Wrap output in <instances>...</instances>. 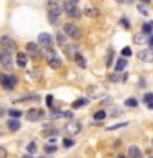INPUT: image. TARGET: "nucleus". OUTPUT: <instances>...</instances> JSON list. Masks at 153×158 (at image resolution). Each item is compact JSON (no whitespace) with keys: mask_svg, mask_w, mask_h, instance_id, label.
<instances>
[{"mask_svg":"<svg viewBox=\"0 0 153 158\" xmlns=\"http://www.w3.org/2000/svg\"><path fill=\"white\" fill-rule=\"evenodd\" d=\"M46 7H48L49 20H51V22H56V20H58V17L61 15V7H59V5H58L56 2H54V0H49Z\"/></svg>","mask_w":153,"mask_h":158,"instance_id":"obj_1","label":"nucleus"},{"mask_svg":"<svg viewBox=\"0 0 153 158\" xmlns=\"http://www.w3.org/2000/svg\"><path fill=\"white\" fill-rule=\"evenodd\" d=\"M46 58H48V64H49V68H53V69H59V68L63 66V61L56 56V53H54L51 48H48V51H46Z\"/></svg>","mask_w":153,"mask_h":158,"instance_id":"obj_2","label":"nucleus"},{"mask_svg":"<svg viewBox=\"0 0 153 158\" xmlns=\"http://www.w3.org/2000/svg\"><path fill=\"white\" fill-rule=\"evenodd\" d=\"M64 33H66L69 38H72V40L81 38V30H79L74 23H66L64 25Z\"/></svg>","mask_w":153,"mask_h":158,"instance_id":"obj_3","label":"nucleus"},{"mask_svg":"<svg viewBox=\"0 0 153 158\" xmlns=\"http://www.w3.org/2000/svg\"><path fill=\"white\" fill-rule=\"evenodd\" d=\"M0 46H2V49H5V51H8V53L17 51V44H15V41L10 36H2L0 38Z\"/></svg>","mask_w":153,"mask_h":158,"instance_id":"obj_4","label":"nucleus"},{"mask_svg":"<svg viewBox=\"0 0 153 158\" xmlns=\"http://www.w3.org/2000/svg\"><path fill=\"white\" fill-rule=\"evenodd\" d=\"M0 63H2V66L5 69H13V58H12V53L5 51L2 49L0 51Z\"/></svg>","mask_w":153,"mask_h":158,"instance_id":"obj_5","label":"nucleus"},{"mask_svg":"<svg viewBox=\"0 0 153 158\" xmlns=\"http://www.w3.org/2000/svg\"><path fill=\"white\" fill-rule=\"evenodd\" d=\"M63 8H64V12H66L69 17H74V18H77V17H81V12L77 10L76 7V3H72V2H69V0H66L63 5Z\"/></svg>","mask_w":153,"mask_h":158,"instance_id":"obj_6","label":"nucleus"},{"mask_svg":"<svg viewBox=\"0 0 153 158\" xmlns=\"http://www.w3.org/2000/svg\"><path fill=\"white\" fill-rule=\"evenodd\" d=\"M0 84L8 89V91H12V89L15 87V84H17V77L13 76H7V74H0Z\"/></svg>","mask_w":153,"mask_h":158,"instance_id":"obj_7","label":"nucleus"},{"mask_svg":"<svg viewBox=\"0 0 153 158\" xmlns=\"http://www.w3.org/2000/svg\"><path fill=\"white\" fill-rule=\"evenodd\" d=\"M27 117H28V120H31V122H38L44 117V110H41V109H30L27 112Z\"/></svg>","mask_w":153,"mask_h":158,"instance_id":"obj_8","label":"nucleus"},{"mask_svg":"<svg viewBox=\"0 0 153 158\" xmlns=\"http://www.w3.org/2000/svg\"><path fill=\"white\" fill-rule=\"evenodd\" d=\"M38 43L41 44V46H44V48H51L53 43H54V40H53V36L49 33H39Z\"/></svg>","mask_w":153,"mask_h":158,"instance_id":"obj_9","label":"nucleus"},{"mask_svg":"<svg viewBox=\"0 0 153 158\" xmlns=\"http://www.w3.org/2000/svg\"><path fill=\"white\" fill-rule=\"evenodd\" d=\"M27 54H30L33 59H39L41 58V51H39V48H38V44H35V43H28L27 44Z\"/></svg>","mask_w":153,"mask_h":158,"instance_id":"obj_10","label":"nucleus"},{"mask_svg":"<svg viewBox=\"0 0 153 158\" xmlns=\"http://www.w3.org/2000/svg\"><path fill=\"white\" fill-rule=\"evenodd\" d=\"M138 58H140L142 61H147V63L153 61V49H142V51L138 53Z\"/></svg>","mask_w":153,"mask_h":158,"instance_id":"obj_11","label":"nucleus"},{"mask_svg":"<svg viewBox=\"0 0 153 158\" xmlns=\"http://www.w3.org/2000/svg\"><path fill=\"white\" fill-rule=\"evenodd\" d=\"M66 132L76 135V133L81 132V123H79V122H69L68 125H66Z\"/></svg>","mask_w":153,"mask_h":158,"instance_id":"obj_12","label":"nucleus"},{"mask_svg":"<svg viewBox=\"0 0 153 158\" xmlns=\"http://www.w3.org/2000/svg\"><path fill=\"white\" fill-rule=\"evenodd\" d=\"M128 158H143V153L137 145H132L128 148Z\"/></svg>","mask_w":153,"mask_h":158,"instance_id":"obj_13","label":"nucleus"},{"mask_svg":"<svg viewBox=\"0 0 153 158\" xmlns=\"http://www.w3.org/2000/svg\"><path fill=\"white\" fill-rule=\"evenodd\" d=\"M28 61V54L27 53H17V64L20 68H25Z\"/></svg>","mask_w":153,"mask_h":158,"instance_id":"obj_14","label":"nucleus"},{"mask_svg":"<svg viewBox=\"0 0 153 158\" xmlns=\"http://www.w3.org/2000/svg\"><path fill=\"white\" fill-rule=\"evenodd\" d=\"M8 128L12 132H17L20 128V120H18V118H10V120H8Z\"/></svg>","mask_w":153,"mask_h":158,"instance_id":"obj_15","label":"nucleus"},{"mask_svg":"<svg viewBox=\"0 0 153 158\" xmlns=\"http://www.w3.org/2000/svg\"><path fill=\"white\" fill-rule=\"evenodd\" d=\"M125 68H127V59H125V58L117 59V63H115V71H123Z\"/></svg>","mask_w":153,"mask_h":158,"instance_id":"obj_16","label":"nucleus"},{"mask_svg":"<svg viewBox=\"0 0 153 158\" xmlns=\"http://www.w3.org/2000/svg\"><path fill=\"white\" fill-rule=\"evenodd\" d=\"M84 13L87 15V17H91V18H97L99 17V10L97 8H92V7H89L84 10Z\"/></svg>","mask_w":153,"mask_h":158,"instance_id":"obj_17","label":"nucleus"},{"mask_svg":"<svg viewBox=\"0 0 153 158\" xmlns=\"http://www.w3.org/2000/svg\"><path fill=\"white\" fill-rule=\"evenodd\" d=\"M74 59H76L77 66H81V68H86V59L82 58V54H79V53H76V54H74Z\"/></svg>","mask_w":153,"mask_h":158,"instance_id":"obj_18","label":"nucleus"},{"mask_svg":"<svg viewBox=\"0 0 153 158\" xmlns=\"http://www.w3.org/2000/svg\"><path fill=\"white\" fill-rule=\"evenodd\" d=\"M56 40H58V44H59L61 48H64V46L68 44V43H66V36H64V35H61V33L56 36Z\"/></svg>","mask_w":153,"mask_h":158,"instance_id":"obj_19","label":"nucleus"},{"mask_svg":"<svg viewBox=\"0 0 153 158\" xmlns=\"http://www.w3.org/2000/svg\"><path fill=\"white\" fill-rule=\"evenodd\" d=\"M86 104H87V101H86V99H77V101L72 104V107H74V109H81V107H84V106H86Z\"/></svg>","mask_w":153,"mask_h":158,"instance_id":"obj_20","label":"nucleus"},{"mask_svg":"<svg viewBox=\"0 0 153 158\" xmlns=\"http://www.w3.org/2000/svg\"><path fill=\"white\" fill-rule=\"evenodd\" d=\"M133 41H135L137 44L145 43V41H147V40H145V35H143V33H138V35H135V40H133Z\"/></svg>","mask_w":153,"mask_h":158,"instance_id":"obj_21","label":"nucleus"},{"mask_svg":"<svg viewBox=\"0 0 153 158\" xmlns=\"http://www.w3.org/2000/svg\"><path fill=\"white\" fill-rule=\"evenodd\" d=\"M94 118H96L97 122L104 120V118H105V112H104V110H99V112H96V114H94Z\"/></svg>","mask_w":153,"mask_h":158,"instance_id":"obj_22","label":"nucleus"},{"mask_svg":"<svg viewBox=\"0 0 153 158\" xmlns=\"http://www.w3.org/2000/svg\"><path fill=\"white\" fill-rule=\"evenodd\" d=\"M151 31H153V22L143 25V33H151Z\"/></svg>","mask_w":153,"mask_h":158,"instance_id":"obj_23","label":"nucleus"},{"mask_svg":"<svg viewBox=\"0 0 153 158\" xmlns=\"http://www.w3.org/2000/svg\"><path fill=\"white\" fill-rule=\"evenodd\" d=\"M8 114H10V117H12V118H18L20 115H22V112H20V110H15V109H10Z\"/></svg>","mask_w":153,"mask_h":158,"instance_id":"obj_24","label":"nucleus"},{"mask_svg":"<svg viewBox=\"0 0 153 158\" xmlns=\"http://www.w3.org/2000/svg\"><path fill=\"white\" fill-rule=\"evenodd\" d=\"M43 135H44V137H49V135H56V130H53V128H44V130H43Z\"/></svg>","mask_w":153,"mask_h":158,"instance_id":"obj_25","label":"nucleus"},{"mask_svg":"<svg viewBox=\"0 0 153 158\" xmlns=\"http://www.w3.org/2000/svg\"><path fill=\"white\" fill-rule=\"evenodd\" d=\"M125 106H127V107H137V101H135V99H127V101H125Z\"/></svg>","mask_w":153,"mask_h":158,"instance_id":"obj_26","label":"nucleus"},{"mask_svg":"<svg viewBox=\"0 0 153 158\" xmlns=\"http://www.w3.org/2000/svg\"><path fill=\"white\" fill-rule=\"evenodd\" d=\"M127 123H115V125H110V127H107V130H115V128H122V127H125Z\"/></svg>","mask_w":153,"mask_h":158,"instance_id":"obj_27","label":"nucleus"},{"mask_svg":"<svg viewBox=\"0 0 153 158\" xmlns=\"http://www.w3.org/2000/svg\"><path fill=\"white\" fill-rule=\"evenodd\" d=\"M122 54H123V56H127V58H128V56H132V49L128 48V46H125V48L122 49Z\"/></svg>","mask_w":153,"mask_h":158,"instance_id":"obj_28","label":"nucleus"},{"mask_svg":"<svg viewBox=\"0 0 153 158\" xmlns=\"http://www.w3.org/2000/svg\"><path fill=\"white\" fill-rule=\"evenodd\" d=\"M63 143H64V147H66V148H69V147H72V145H74V142L71 140V138H64Z\"/></svg>","mask_w":153,"mask_h":158,"instance_id":"obj_29","label":"nucleus"},{"mask_svg":"<svg viewBox=\"0 0 153 158\" xmlns=\"http://www.w3.org/2000/svg\"><path fill=\"white\" fill-rule=\"evenodd\" d=\"M28 152L31 153V155H33V153H36V143H30V145H28Z\"/></svg>","mask_w":153,"mask_h":158,"instance_id":"obj_30","label":"nucleus"},{"mask_svg":"<svg viewBox=\"0 0 153 158\" xmlns=\"http://www.w3.org/2000/svg\"><path fill=\"white\" fill-rule=\"evenodd\" d=\"M143 101H145V102H148V104H150V102H153V94H145V97H143Z\"/></svg>","mask_w":153,"mask_h":158,"instance_id":"obj_31","label":"nucleus"},{"mask_svg":"<svg viewBox=\"0 0 153 158\" xmlns=\"http://www.w3.org/2000/svg\"><path fill=\"white\" fill-rule=\"evenodd\" d=\"M44 150H46L48 153H51V152H56V147H54V145H46V147H44Z\"/></svg>","mask_w":153,"mask_h":158,"instance_id":"obj_32","label":"nucleus"},{"mask_svg":"<svg viewBox=\"0 0 153 158\" xmlns=\"http://www.w3.org/2000/svg\"><path fill=\"white\" fill-rule=\"evenodd\" d=\"M138 12H142V15H148V10L143 5H138Z\"/></svg>","mask_w":153,"mask_h":158,"instance_id":"obj_33","label":"nucleus"},{"mask_svg":"<svg viewBox=\"0 0 153 158\" xmlns=\"http://www.w3.org/2000/svg\"><path fill=\"white\" fill-rule=\"evenodd\" d=\"M0 158H7V150L3 147H0Z\"/></svg>","mask_w":153,"mask_h":158,"instance_id":"obj_34","label":"nucleus"},{"mask_svg":"<svg viewBox=\"0 0 153 158\" xmlns=\"http://www.w3.org/2000/svg\"><path fill=\"white\" fill-rule=\"evenodd\" d=\"M46 104H48L49 107H54V106H53V96H48V97H46Z\"/></svg>","mask_w":153,"mask_h":158,"instance_id":"obj_35","label":"nucleus"},{"mask_svg":"<svg viewBox=\"0 0 153 158\" xmlns=\"http://www.w3.org/2000/svg\"><path fill=\"white\" fill-rule=\"evenodd\" d=\"M122 25H123V28H130V23H128V20H125V18H122Z\"/></svg>","mask_w":153,"mask_h":158,"instance_id":"obj_36","label":"nucleus"},{"mask_svg":"<svg viewBox=\"0 0 153 158\" xmlns=\"http://www.w3.org/2000/svg\"><path fill=\"white\" fill-rule=\"evenodd\" d=\"M110 81H114V82L118 81V76H117V74H112V76H110Z\"/></svg>","mask_w":153,"mask_h":158,"instance_id":"obj_37","label":"nucleus"},{"mask_svg":"<svg viewBox=\"0 0 153 158\" xmlns=\"http://www.w3.org/2000/svg\"><path fill=\"white\" fill-rule=\"evenodd\" d=\"M148 41H150V44L153 46V36H150V38H148Z\"/></svg>","mask_w":153,"mask_h":158,"instance_id":"obj_38","label":"nucleus"},{"mask_svg":"<svg viewBox=\"0 0 153 158\" xmlns=\"http://www.w3.org/2000/svg\"><path fill=\"white\" fill-rule=\"evenodd\" d=\"M148 107H150V109H153V102H150V104H148Z\"/></svg>","mask_w":153,"mask_h":158,"instance_id":"obj_39","label":"nucleus"},{"mask_svg":"<svg viewBox=\"0 0 153 158\" xmlns=\"http://www.w3.org/2000/svg\"><path fill=\"white\" fill-rule=\"evenodd\" d=\"M69 2H72V3H77V2H79V0H69Z\"/></svg>","mask_w":153,"mask_h":158,"instance_id":"obj_40","label":"nucleus"},{"mask_svg":"<svg viewBox=\"0 0 153 158\" xmlns=\"http://www.w3.org/2000/svg\"><path fill=\"white\" fill-rule=\"evenodd\" d=\"M23 158H33L31 155H27V156H23Z\"/></svg>","mask_w":153,"mask_h":158,"instance_id":"obj_41","label":"nucleus"},{"mask_svg":"<svg viewBox=\"0 0 153 158\" xmlns=\"http://www.w3.org/2000/svg\"><path fill=\"white\" fill-rule=\"evenodd\" d=\"M118 2H125V0H118Z\"/></svg>","mask_w":153,"mask_h":158,"instance_id":"obj_42","label":"nucleus"},{"mask_svg":"<svg viewBox=\"0 0 153 158\" xmlns=\"http://www.w3.org/2000/svg\"><path fill=\"white\" fill-rule=\"evenodd\" d=\"M118 158H123V156H118Z\"/></svg>","mask_w":153,"mask_h":158,"instance_id":"obj_43","label":"nucleus"},{"mask_svg":"<svg viewBox=\"0 0 153 158\" xmlns=\"http://www.w3.org/2000/svg\"><path fill=\"white\" fill-rule=\"evenodd\" d=\"M151 143H153V142H151Z\"/></svg>","mask_w":153,"mask_h":158,"instance_id":"obj_44","label":"nucleus"},{"mask_svg":"<svg viewBox=\"0 0 153 158\" xmlns=\"http://www.w3.org/2000/svg\"><path fill=\"white\" fill-rule=\"evenodd\" d=\"M151 158H153V156H151Z\"/></svg>","mask_w":153,"mask_h":158,"instance_id":"obj_45","label":"nucleus"}]
</instances>
